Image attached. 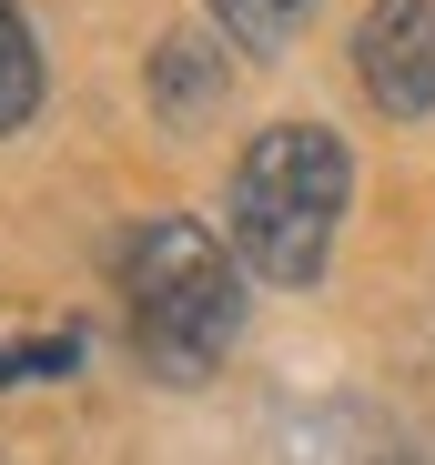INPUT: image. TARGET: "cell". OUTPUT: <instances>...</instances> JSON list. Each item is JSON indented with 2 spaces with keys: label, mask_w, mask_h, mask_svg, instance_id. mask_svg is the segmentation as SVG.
Instances as JSON below:
<instances>
[{
  "label": "cell",
  "mask_w": 435,
  "mask_h": 465,
  "mask_svg": "<svg viewBox=\"0 0 435 465\" xmlns=\"http://www.w3.org/2000/svg\"><path fill=\"white\" fill-rule=\"evenodd\" d=\"M223 92H233V71H223V41H203V31H173V41L153 51V112H163L173 132H203L213 112H223Z\"/></svg>",
  "instance_id": "cell-4"
},
{
  "label": "cell",
  "mask_w": 435,
  "mask_h": 465,
  "mask_svg": "<svg viewBox=\"0 0 435 465\" xmlns=\"http://www.w3.org/2000/svg\"><path fill=\"white\" fill-rule=\"evenodd\" d=\"M375 465H435V455H425V445H385Z\"/></svg>",
  "instance_id": "cell-8"
},
{
  "label": "cell",
  "mask_w": 435,
  "mask_h": 465,
  "mask_svg": "<svg viewBox=\"0 0 435 465\" xmlns=\"http://www.w3.org/2000/svg\"><path fill=\"white\" fill-rule=\"evenodd\" d=\"M82 364V324H51V334H0V384H51Z\"/></svg>",
  "instance_id": "cell-7"
},
{
  "label": "cell",
  "mask_w": 435,
  "mask_h": 465,
  "mask_svg": "<svg viewBox=\"0 0 435 465\" xmlns=\"http://www.w3.org/2000/svg\"><path fill=\"white\" fill-rule=\"evenodd\" d=\"M31 112H41V51H31L21 0H0V132H21Z\"/></svg>",
  "instance_id": "cell-5"
},
{
  "label": "cell",
  "mask_w": 435,
  "mask_h": 465,
  "mask_svg": "<svg viewBox=\"0 0 435 465\" xmlns=\"http://www.w3.org/2000/svg\"><path fill=\"white\" fill-rule=\"evenodd\" d=\"M344 193H354V163H344V142L324 122H273L243 142V163H233V253L283 283V293H304L324 283L334 263V223H344Z\"/></svg>",
  "instance_id": "cell-2"
},
{
  "label": "cell",
  "mask_w": 435,
  "mask_h": 465,
  "mask_svg": "<svg viewBox=\"0 0 435 465\" xmlns=\"http://www.w3.org/2000/svg\"><path fill=\"white\" fill-rule=\"evenodd\" d=\"M213 21H223V41H243V51H283L314 21V0H213Z\"/></svg>",
  "instance_id": "cell-6"
},
{
  "label": "cell",
  "mask_w": 435,
  "mask_h": 465,
  "mask_svg": "<svg viewBox=\"0 0 435 465\" xmlns=\"http://www.w3.org/2000/svg\"><path fill=\"white\" fill-rule=\"evenodd\" d=\"M354 82L385 122L435 112V0H365L354 21Z\"/></svg>",
  "instance_id": "cell-3"
},
{
  "label": "cell",
  "mask_w": 435,
  "mask_h": 465,
  "mask_svg": "<svg viewBox=\"0 0 435 465\" xmlns=\"http://www.w3.org/2000/svg\"><path fill=\"white\" fill-rule=\"evenodd\" d=\"M122 303L153 384H203L243 334V273L193 213H142V232L122 243Z\"/></svg>",
  "instance_id": "cell-1"
}]
</instances>
